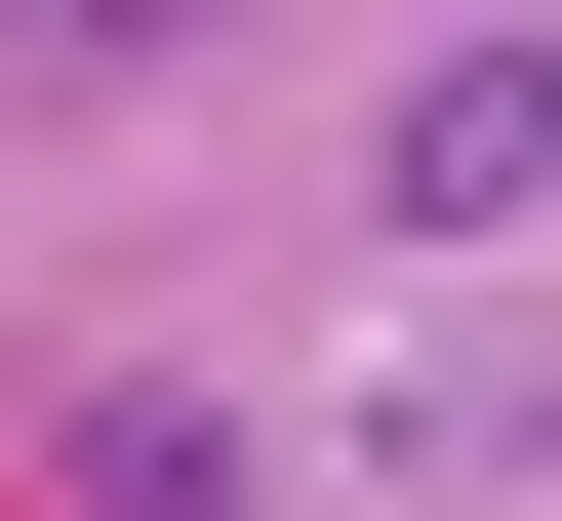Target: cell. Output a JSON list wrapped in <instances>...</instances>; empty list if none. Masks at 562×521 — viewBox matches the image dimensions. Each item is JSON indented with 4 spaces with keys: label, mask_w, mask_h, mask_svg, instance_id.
<instances>
[{
    "label": "cell",
    "mask_w": 562,
    "mask_h": 521,
    "mask_svg": "<svg viewBox=\"0 0 562 521\" xmlns=\"http://www.w3.org/2000/svg\"><path fill=\"white\" fill-rule=\"evenodd\" d=\"M522 161H562V121H522V81H482V41H442V81H402V161H362V201H402V241H442V281H482V241H522Z\"/></svg>",
    "instance_id": "obj_1"
},
{
    "label": "cell",
    "mask_w": 562,
    "mask_h": 521,
    "mask_svg": "<svg viewBox=\"0 0 562 521\" xmlns=\"http://www.w3.org/2000/svg\"><path fill=\"white\" fill-rule=\"evenodd\" d=\"M41 482H81V521H241V401H81Z\"/></svg>",
    "instance_id": "obj_2"
}]
</instances>
